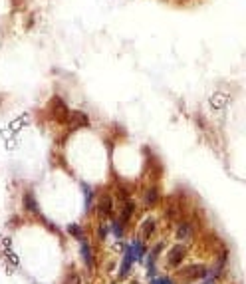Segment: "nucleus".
Returning a JSON list of instances; mask_svg holds the SVG:
<instances>
[{
	"label": "nucleus",
	"instance_id": "f257e3e1",
	"mask_svg": "<svg viewBox=\"0 0 246 284\" xmlns=\"http://www.w3.org/2000/svg\"><path fill=\"white\" fill-rule=\"evenodd\" d=\"M184 252H187V248H184L183 244H177V246H173V248L169 250V254H167V263L171 264V266H179V264L183 263Z\"/></svg>",
	"mask_w": 246,
	"mask_h": 284
},
{
	"label": "nucleus",
	"instance_id": "f03ea898",
	"mask_svg": "<svg viewBox=\"0 0 246 284\" xmlns=\"http://www.w3.org/2000/svg\"><path fill=\"white\" fill-rule=\"evenodd\" d=\"M183 276L187 280H197V278H205L206 276V268L203 264H195V266H189L187 270H183Z\"/></svg>",
	"mask_w": 246,
	"mask_h": 284
},
{
	"label": "nucleus",
	"instance_id": "7ed1b4c3",
	"mask_svg": "<svg viewBox=\"0 0 246 284\" xmlns=\"http://www.w3.org/2000/svg\"><path fill=\"white\" fill-rule=\"evenodd\" d=\"M89 120H87V116L82 113V111H70V125L74 127V129H78V127H83V125H87Z\"/></svg>",
	"mask_w": 246,
	"mask_h": 284
},
{
	"label": "nucleus",
	"instance_id": "20e7f679",
	"mask_svg": "<svg viewBox=\"0 0 246 284\" xmlns=\"http://www.w3.org/2000/svg\"><path fill=\"white\" fill-rule=\"evenodd\" d=\"M111 211H113V203H111V197H102L100 199V215L103 217H107V215H111Z\"/></svg>",
	"mask_w": 246,
	"mask_h": 284
},
{
	"label": "nucleus",
	"instance_id": "39448f33",
	"mask_svg": "<svg viewBox=\"0 0 246 284\" xmlns=\"http://www.w3.org/2000/svg\"><path fill=\"white\" fill-rule=\"evenodd\" d=\"M193 237V226L189 223H183L179 226V231H177V239H181V241H189Z\"/></svg>",
	"mask_w": 246,
	"mask_h": 284
},
{
	"label": "nucleus",
	"instance_id": "423d86ee",
	"mask_svg": "<svg viewBox=\"0 0 246 284\" xmlns=\"http://www.w3.org/2000/svg\"><path fill=\"white\" fill-rule=\"evenodd\" d=\"M82 257H83V263L87 264L89 268H94V254H91V246L85 244L82 241Z\"/></svg>",
	"mask_w": 246,
	"mask_h": 284
},
{
	"label": "nucleus",
	"instance_id": "0eeeda50",
	"mask_svg": "<svg viewBox=\"0 0 246 284\" xmlns=\"http://www.w3.org/2000/svg\"><path fill=\"white\" fill-rule=\"evenodd\" d=\"M153 231H155V221H153V219H147L143 223V226H141V237H143V239H149Z\"/></svg>",
	"mask_w": 246,
	"mask_h": 284
},
{
	"label": "nucleus",
	"instance_id": "6e6552de",
	"mask_svg": "<svg viewBox=\"0 0 246 284\" xmlns=\"http://www.w3.org/2000/svg\"><path fill=\"white\" fill-rule=\"evenodd\" d=\"M68 233L70 235H74L78 241H83V231H82V226H78V224H70L68 226Z\"/></svg>",
	"mask_w": 246,
	"mask_h": 284
},
{
	"label": "nucleus",
	"instance_id": "1a4fd4ad",
	"mask_svg": "<svg viewBox=\"0 0 246 284\" xmlns=\"http://www.w3.org/2000/svg\"><path fill=\"white\" fill-rule=\"evenodd\" d=\"M155 201H157V191H155V189H149V191L145 193V203L151 205V203H155Z\"/></svg>",
	"mask_w": 246,
	"mask_h": 284
},
{
	"label": "nucleus",
	"instance_id": "9d476101",
	"mask_svg": "<svg viewBox=\"0 0 246 284\" xmlns=\"http://www.w3.org/2000/svg\"><path fill=\"white\" fill-rule=\"evenodd\" d=\"M24 201H26V205H28V211L36 213V203H34V197H32V195H26Z\"/></svg>",
	"mask_w": 246,
	"mask_h": 284
},
{
	"label": "nucleus",
	"instance_id": "9b49d317",
	"mask_svg": "<svg viewBox=\"0 0 246 284\" xmlns=\"http://www.w3.org/2000/svg\"><path fill=\"white\" fill-rule=\"evenodd\" d=\"M6 259H8V261H10L12 264H18V263H20V261H18V257H16V254H14V252H12L10 248L6 250Z\"/></svg>",
	"mask_w": 246,
	"mask_h": 284
},
{
	"label": "nucleus",
	"instance_id": "f8f14e48",
	"mask_svg": "<svg viewBox=\"0 0 246 284\" xmlns=\"http://www.w3.org/2000/svg\"><path fill=\"white\" fill-rule=\"evenodd\" d=\"M66 284H80V278H78V276L74 274V276H70V278L66 280Z\"/></svg>",
	"mask_w": 246,
	"mask_h": 284
},
{
	"label": "nucleus",
	"instance_id": "ddd939ff",
	"mask_svg": "<svg viewBox=\"0 0 246 284\" xmlns=\"http://www.w3.org/2000/svg\"><path fill=\"white\" fill-rule=\"evenodd\" d=\"M153 284H173L169 278H159V280H153Z\"/></svg>",
	"mask_w": 246,
	"mask_h": 284
},
{
	"label": "nucleus",
	"instance_id": "4468645a",
	"mask_svg": "<svg viewBox=\"0 0 246 284\" xmlns=\"http://www.w3.org/2000/svg\"><path fill=\"white\" fill-rule=\"evenodd\" d=\"M129 284H139V282H129Z\"/></svg>",
	"mask_w": 246,
	"mask_h": 284
},
{
	"label": "nucleus",
	"instance_id": "2eb2a0df",
	"mask_svg": "<svg viewBox=\"0 0 246 284\" xmlns=\"http://www.w3.org/2000/svg\"><path fill=\"white\" fill-rule=\"evenodd\" d=\"M208 284H210V282H208Z\"/></svg>",
	"mask_w": 246,
	"mask_h": 284
}]
</instances>
